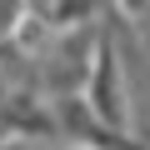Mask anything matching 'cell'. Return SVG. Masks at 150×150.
Returning <instances> with one entry per match:
<instances>
[{
    "mask_svg": "<svg viewBox=\"0 0 150 150\" xmlns=\"http://www.w3.org/2000/svg\"><path fill=\"white\" fill-rule=\"evenodd\" d=\"M100 65H90V85H95V110L110 120V125H120V60H115V50L110 45H100V55H95Z\"/></svg>",
    "mask_w": 150,
    "mask_h": 150,
    "instance_id": "cell-1",
    "label": "cell"
}]
</instances>
